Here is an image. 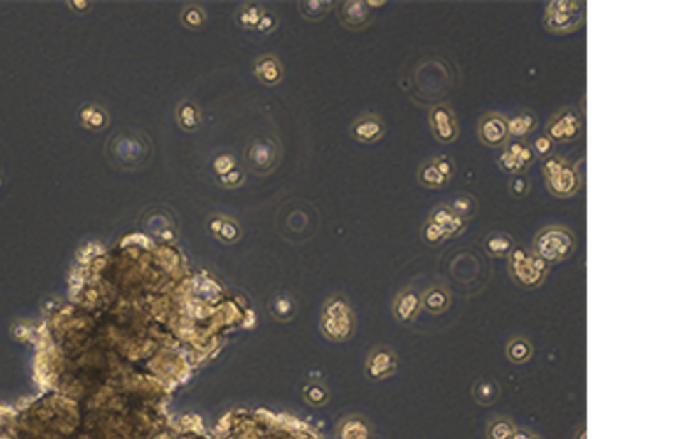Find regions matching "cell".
I'll return each mask as SVG.
<instances>
[{
	"label": "cell",
	"mask_w": 673,
	"mask_h": 439,
	"mask_svg": "<svg viewBox=\"0 0 673 439\" xmlns=\"http://www.w3.org/2000/svg\"><path fill=\"white\" fill-rule=\"evenodd\" d=\"M332 2H324V0H313V2H299V11H301L302 16L306 20L312 21H319L322 20L324 14H327L331 11Z\"/></svg>",
	"instance_id": "25"
},
{
	"label": "cell",
	"mask_w": 673,
	"mask_h": 439,
	"mask_svg": "<svg viewBox=\"0 0 673 439\" xmlns=\"http://www.w3.org/2000/svg\"><path fill=\"white\" fill-rule=\"evenodd\" d=\"M512 155L517 159V162L521 164V167L524 169V172H527V169L534 164L536 157H534L533 149H531V144L527 139H510L508 144L504 146Z\"/></svg>",
	"instance_id": "20"
},
{
	"label": "cell",
	"mask_w": 673,
	"mask_h": 439,
	"mask_svg": "<svg viewBox=\"0 0 673 439\" xmlns=\"http://www.w3.org/2000/svg\"><path fill=\"white\" fill-rule=\"evenodd\" d=\"M529 144H531V149H533V153H534V157H536V159L545 160V159H549L551 155H554L556 144L551 141V139L545 136V134H538V136L534 137L533 141L529 142Z\"/></svg>",
	"instance_id": "26"
},
{
	"label": "cell",
	"mask_w": 673,
	"mask_h": 439,
	"mask_svg": "<svg viewBox=\"0 0 673 439\" xmlns=\"http://www.w3.org/2000/svg\"><path fill=\"white\" fill-rule=\"evenodd\" d=\"M533 351V344L524 336H514L507 344V357L515 366H521V364H526L527 360H531Z\"/></svg>",
	"instance_id": "18"
},
{
	"label": "cell",
	"mask_w": 673,
	"mask_h": 439,
	"mask_svg": "<svg viewBox=\"0 0 673 439\" xmlns=\"http://www.w3.org/2000/svg\"><path fill=\"white\" fill-rule=\"evenodd\" d=\"M366 4H368V7L371 9V7H383L387 2H385V0H381V2H373V0H366Z\"/></svg>",
	"instance_id": "33"
},
{
	"label": "cell",
	"mask_w": 673,
	"mask_h": 439,
	"mask_svg": "<svg viewBox=\"0 0 673 439\" xmlns=\"http://www.w3.org/2000/svg\"><path fill=\"white\" fill-rule=\"evenodd\" d=\"M417 179L424 189H433V190H441L447 189L450 179L445 178L443 174L436 169V165L433 164V160L429 159L428 162H424L418 167L417 172Z\"/></svg>",
	"instance_id": "17"
},
{
	"label": "cell",
	"mask_w": 673,
	"mask_h": 439,
	"mask_svg": "<svg viewBox=\"0 0 673 439\" xmlns=\"http://www.w3.org/2000/svg\"><path fill=\"white\" fill-rule=\"evenodd\" d=\"M585 0H552L544 14V27L551 33H571L585 23Z\"/></svg>",
	"instance_id": "4"
},
{
	"label": "cell",
	"mask_w": 673,
	"mask_h": 439,
	"mask_svg": "<svg viewBox=\"0 0 673 439\" xmlns=\"http://www.w3.org/2000/svg\"><path fill=\"white\" fill-rule=\"evenodd\" d=\"M508 273L519 287L531 290L544 285L549 273V264H545L533 250L515 246L508 257Z\"/></svg>",
	"instance_id": "3"
},
{
	"label": "cell",
	"mask_w": 673,
	"mask_h": 439,
	"mask_svg": "<svg viewBox=\"0 0 673 439\" xmlns=\"http://www.w3.org/2000/svg\"><path fill=\"white\" fill-rule=\"evenodd\" d=\"M499 393L501 388L496 380L482 378V380L475 381L473 399L477 401V404H480V406H492V404L499 399Z\"/></svg>",
	"instance_id": "19"
},
{
	"label": "cell",
	"mask_w": 673,
	"mask_h": 439,
	"mask_svg": "<svg viewBox=\"0 0 673 439\" xmlns=\"http://www.w3.org/2000/svg\"><path fill=\"white\" fill-rule=\"evenodd\" d=\"M351 137L361 144H375L387 132L383 118L378 115H364L354 122L350 129Z\"/></svg>",
	"instance_id": "10"
},
{
	"label": "cell",
	"mask_w": 673,
	"mask_h": 439,
	"mask_svg": "<svg viewBox=\"0 0 673 439\" xmlns=\"http://www.w3.org/2000/svg\"><path fill=\"white\" fill-rule=\"evenodd\" d=\"M304 397L309 404L313 406H322L329 401V392L324 385L312 384L304 388Z\"/></svg>",
	"instance_id": "28"
},
{
	"label": "cell",
	"mask_w": 673,
	"mask_h": 439,
	"mask_svg": "<svg viewBox=\"0 0 673 439\" xmlns=\"http://www.w3.org/2000/svg\"><path fill=\"white\" fill-rule=\"evenodd\" d=\"M431 160H433V164L436 165V169H438L441 174H443L445 178L450 179V181H452V178H454V176H455V164H454V160H452L450 157H447V155L435 157V159H431Z\"/></svg>",
	"instance_id": "31"
},
{
	"label": "cell",
	"mask_w": 673,
	"mask_h": 439,
	"mask_svg": "<svg viewBox=\"0 0 673 439\" xmlns=\"http://www.w3.org/2000/svg\"><path fill=\"white\" fill-rule=\"evenodd\" d=\"M252 160L263 171L272 169V165L278 162V153H276V146L271 142H264V144H257L252 148Z\"/></svg>",
	"instance_id": "21"
},
{
	"label": "cell",
	"mask_w": 673,
	"mask_h": 439,
	"mask_svg": "<svg viewBox=\"0 0 673 439\" xmlns=\"http://www.w3.org/2000/svg\"><path fill=\"white\" fill-rule=\"evenodd\" d=\"M575 439H587V427L585 425H582L581 430L575 434Z\"/></svg>",
	"instance_id": "32"
},
{
	"label": "cell",
	"mask_w": 673,
	"mask_h": 439,
	"mask_svg": "<svg viewBox=\"0 0 673 439\" xmlns=\"http://www.w3.org/2000/svg\"><path fill=\"white\" fill-rule=\"evenodd\" d=\"M257 73H259V78L267 85H275L282 80L283 73H282V65H280L278 60L275 56H265V58L260 60L259 67H257Z\"/></svg>",
	"instance_id": "22"
},
{
	"label": "cell",
	"mask_w": 673,
	"mask_h": 439,
	"mask_svg": "<svg viewBox=\"0 0 673 439\" xmlns=\"http://www.w3.org/2000/svg\"><path fill=\"white\" fill-rule=\"evenodd\" d=\"M448 206H450V209L455 213V215L461 216V218L466 221H468L470 218H473L475 213H477V201H475V199L468 194L455 195V199Z\"/></svg>",
	"instance_id": "23"
},
{
	"label": "cell",
	"mask_w": 673,
	"mask_h": 439,
	"mask_svg": "<svg viewBox=\"0 0 673 439\" xmlns=\"http://www.w3.org/2000/svg\"><path fill=\"white\" fill-rule=\"evenodd\" d=\"M507 127L510 139H527L536 130L538 118L533 111H521L507 118Z\"/></svg>",
	"instance_id": "14"
},
{
	"label": "cell",
	"mask_w": 673,
	"mask_h": 439,
	"mask_svg": "<svg viewBox=\"0 0 673 439\" xmlns=\"http://www.w3.org/2000/svg\"><path fill=\"white\" fill-rule=\"evenodd\" d=\"M399 360L394 350L388 347H376L366 359V374L371 381H381L398 373Z\"/></svg>",
	"instance_id": "8"
},
{
	"label": "cell",
	"mask_w": 673,
	"mask_h": 439,
	"mask_svg": "<svg viewBox=\"0 0 673 439\" xmlns=\"http://www.w3.org/2000/svg\"><path fill=\"white\" fill-rule=\"evenodd\" d=\"M338 436L339 439H371V425H369L368 420L359 415L346 416L339 423Z\"/></svg>",
	"instance_id": "15"
},
{
	"label": "cell",
	"mask_w": 673,
	"mask_h": 439,
	"mask_svg": "<svg viewBox=\"0 0 673 439\" xmlns=\"http://www.w3.org/2000/svg\"><path fill=\"white\" fill-rule=\"evenodd\" d=\"M577 250V236L563 225H549L534 236L533 251L545 264H559L568 260Z\"/></svg>",
	"instance_id": "1"
},
{
	"label": "cell",
	"mask_w": 673,
	"mask_h": 439,
	"mask_svg": "<svg viewBox=\"0 0 673 439\" xmlns=\"http://www.w3.org/2000/svg\"><path fill=\"white\" fill-rule=\"evenodd\" d=\"M339 21L345 28L357 32L371 23V9L366 0H346L339 7Z\"/></svg>",
	"instance_id": "11"
},
{
	"label": "cell",
	"mask_w": 673,
	"mask_h": 439,
	"mask_svg": "<svg viewBox=\"0 0 673 439\" xmlns=\"http://www.w3.org/2000/svg\"><path fill=\"white\" fill-rule=\"evenodd\" d=\"M584 132V118L582 112L575 107H561L551 116L545 125V136L551 139L554 144H570L577 141Z\"/></svg>",
	"instance_id": "5"
},
{
	"label": "cell",
	"mask_w": 673,
	"mask_h": 439,
	"mask_svg": "<svg viewBox=\"0 0 673 439\" xmlns=\"http://www.w3.org/2000/svg\"><path fill=\"white\" fill-rule=\"evenodd\" d=\"M478 139L484 146L492 149L504 148L510 141L507 118L501 112H485L478 122Z\"/></svg>",
	"instance_id": "7"
},
{
	"label": "cell",
	"mask_w": 673,
	"mask_h": 439,
	"mask_svg": "<svg viewBox=\"0 0 673 439\" xmlns=\"http://www.w3.org/2000/svg\"><path fill=\"white\" fill-rule=\"evenodd\" d=\"M272 311H275L276 318H280V320H289V318L294 314L292 299L285 297V295H280V297H276L275 304H272Z\"/></svg>",
	"instance_id": "30"
},
{
	"label": "cell",
	"mask_w": 673,
	"mask_h": 439,
	"mask_svg": "<svg viewBox=\"0 0 673 439\" xmlns=\"http://www.w3.org/2000/svg\"><path fill=\"white\" fill-rule=\"evenodd\" d=\"M422 299V310L428 311L431 314H441L448 311L452 306V295L450 292L440 285H433L429 287L424 294L420 295Z\"/></svg>",
	"instance_id": "13"
},
{
	"label": "cell",
	"mask_w": 673,
	"mask_h": 439,
	"mask_svg": "<svg viewBox=\"0 0 673 439\" xmlns=\"http://www.w3.org/2000/svg\"><path fill=\"white\" fill-rule=\"evenodd\" d=\"M508 190H510V194L514 195L515 199L526 197L531 190V181L529 178H527V174L512 176L510 181H508Z\"/></svg>",
	"instance_id": "29"
},
{
	"label": "cell",
	"mask_w": 673,
	"mask_h": 439,
	"mask_svg": "<svg viewBox=\"0 0 673 439\" xmlns=\"http://www.w3.org/2000/svg\"><path fill=\"white\" fill-rule=\"evenodd\" d=\"M422 313V299L415 287H406L396 295L392 302V314L401 325H411Z\"/></svg>",
	"instance_id": "9"
},
{
	"label": "cell",
	"mask_w": 673,
	"mask_h": 439,
	"mask_svg": "<svg viewBox=\"0 0 673 439\" xmlns=\"http://www.w3.org/2000/svg\"><path fill=\"white\" fill-rule=\"evenodd\" d=\"M428 220L431 221V223H435L436 227H440L441 231H443V234L447 236V239L457 238V236H461L462 232L466 231V227H468V221L455 215L448 204L436 206V208L429 213Z\"/></svg>",
	"instance_id": "12"
},
{
	"label": "cell",
	"mask_w": 673,
	"mask_h": 439,
	"mask_svg": "<svg viewBox=\"0 0 673 439\" xmlns=\"http://www.w3.org/2000/svg\"><path fill=\"white\" fill-rule=\"evenodd\" d=\"M517 430L514 422L504 416H498L492 422H489L487 427V439H510Z\"/></svg>",
	"instance_id": "24"
},
{
	"label": "cell",
	"mask_w": 673,
	"mask_h": 439,
	"mask_svg": "<svg viewBox=\"0 0 673 439\" xmlns=\"http://www.w3.org/2000/svg\"><path fill=\"white\" fill-rule=\"evenodd\" d=\"M541 172H544L547 190L557 199L573 197L582 189L578 169L563 157L551 155L549 159L541 160Z\"/></svg>",
	"instance_id": "2"
},
{
	"label": "cell",
	"mask_w": 673,
	"mask_h": 439,
	"mask_svg": "<svg viewBox=\"0 0 673 439\" xmlns=\"http://www.w3.org/2000/svg\"><path fill=\"white\" fill-rule=\"evenodd\" d=\"M429 127H431L433 137L440 144H452L459 137V123L455 112L448 104H436L429 110Z\"/></svg>",
	"instance_id": "6"
},
{
	"label": "cell",
	"mask_w": 673,
	"mask_h": 439,
	"mask_svg": "<svg viewBox=\"0 0 673 439\" xmlns=\"http://www.w3.org/2000/svg\"><path fill=\"white\" fill-rule=\"evenodd\" d=\"M420 236H422V241L428 243V245H431V246L441 245V243L447 241V236L443 234V231H441L440 227H436L435 223H431L429 220H425Z\"/></svg>",
	"instance_id": "27"
},
{
	"label": "cell",
	"mask_w": 673,
	"mask_h": 439,
	"mask_svg": "<svg viewBox=\"0 0 673 439\" xmlns=\"http://www.w3.org/2000/svg\"><path fill=\"white\" fill-rule=\"evenodd\" d=\"M515 246V239L507 232H491L484 241L487 255L494 258H508Z\"/></svg>",
	"instance_id": "16"
}]
</instances>
